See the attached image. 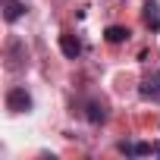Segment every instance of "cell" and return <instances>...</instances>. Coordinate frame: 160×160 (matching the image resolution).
Segmentation results:
<instances>
[{"instance_id": "1", "label": "cell", "mask_w": 160, "mask_h": 160, "mask_svg": "<svg viewBox=\"0 0 160 160\" xmlns=\"http://www.w3.org/2000/svg\"><path fill=\"white\" fill-rule=\"evenodd\" d=\"M32 107H35V101H32V94H28L22 85H16V88L7 91V110H10V113L22 116V113H32Z\"/></svg>"}, {"instance_id": "2", "label": "cell", "mask_w": 160, "mask_h": 160, "mask_svg": "<svg viewBox=\"0 0 160 160\" xmlns=\"http://www.w3.org/2000/svg\"><path fill=\"white\" fill-rule=\"evenodd\" d=\"M116 151L126 157H148V154L160 157V141H119Z\"/></svg>"}, {"instance_id": "3", "label": "cell", "mask_w": 160, "mask_h": 160, "mask_svg": "<svg viewBox=\"0 0 160 160\" xmlns=\"http://www.w3.org/2000/svg\"><path fill=\"white\" fill-rule=\"evenodd\" d=\"M138 98L151 101V104H160V69H151L138 82Z\"/></svg>"}, {"instance_id": "4", "label": "cell", "mask_w": 160, "mask_h": 160, "mask_svg": "<svg viewBox=\"0 0 160 160\" xmlns=\"http://www.w3.org/2000/svg\"><path fill=\"white\" fill-rule=\"evenodd\" d=\"M82 107H85L82 113H85V119H88L91 126H101V122H107V116H110V113H107V101H104V98H88Z\"/></svg>"}, {"instance_id": "5", "label": "cell", "mask_w": 160, "mask_h": 160, "mask_svg": "<svg viewBox=\"0 0 160 160\" xmlns=\"http://www.w3.org/2000/svg\"><path fill=\"white\" fill-rule=\"evenodd\" d=\"M60 50H63L66 60H78L82 57V41H78L72 32H66V35H60Z\"/></svg>"}, {"instance_id": "6", "label": "cell", "mask_w": 160, "mask_h": 160, "mask_svg": "<svg viewBox=\"0 0 160 160\" xmlns=\"http://www.w3.org/2000/svg\"><path fill=\"white\" fill-rule=\"evenodd\" d=\"M141 19L151 32H160V3L157 0H144V7H141Z\"/></svg>"}, {"instance_id": "7", "label": "cell", "mask_w": 160, "mask_h": 160, "mask_svg": "<svg viewBox=\"0 0 160 160\" xmlns=\"http://www.w3.org/2000/svg\"><path fill=\"white\" fill-rule=\"evenodd\" d=\"M25 3H22V0H3V19L7 22H19L22 16H25Z\"/></svg>"}, {"instance_id": "8", "label": "cell", "mask_w": 160, "mask_h": 160, "mask_svg": "<svg viewBox=\"0 0 160 160\" xmlns=\"http://www.w3.org/2000/svg\"><path fill=\"white\" fill-rule=\"evenodd\" d=\"M129 28L126 25H107V32H104V38L110 41V44H122V41H129Z\"/></svg>"}]
</instances>
